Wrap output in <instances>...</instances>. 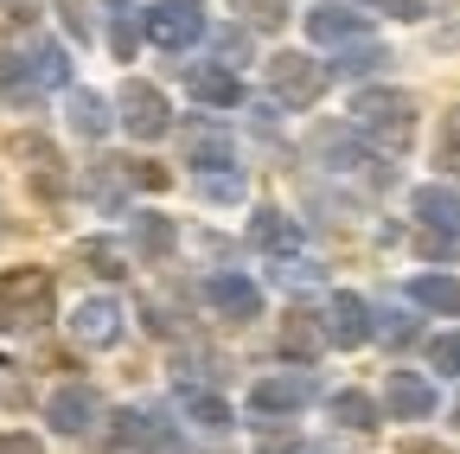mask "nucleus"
<instances>
[{
  "instance_id": "f257e3e1",
  "label": "nucleus",
  "mask_w": 460,
  "mask_h": 454,
  "mask_svg": "<svg viewBox=\"0 0 460 454\" xmlns=\"http://www.w3.org/2000/svg\"><path fill=\"white\" fill-rule=\"evenodd\" d=\"M45 314H51V275L45 269H7L0 275V333L39 326Z\"/></svg>"
},
{
  "instance_id": "f03ea898",
  "label": "nucleus",
  "mask_w": 460,
  "mask_h": 454,
  "mask_svg": "<svg viewBox=\"0 0 460 454\" xmlns=\"http://www.w3.org/2000/svg\"><path fill=\"white\" fill-rule=\"evenodd\" d=\"M109 454H180V435H166L160 423L122 410V416H109Z\"/></svg>"
},
{
  "instance_id": "7ed1b4c3",
  "label": "nucleus",
  "mask_w": 460,
  "mask_h": 454,
  "mask_svg": "<svg viewBox=\"0 0 460 454\" xmlns=\"http://www.w3.org/2000/svg\"><path fill=\"white\" fill-rule=\"evenodd\" d=\"M410 96H396V90H365L358 96V122L365 129H377L390 147H402V141H410Z\"/></svg>"
},
{
  "instance_id": "20e7f679",
  "label": "nucleus",
  "mask_w": 460,
  "mask_h": 454,
  "mask_svg": "<svg viewBox=\"0 0 460 454\" xmlns=\"http://www.w3.org/2000/svg\"><path fill=\"white\" fill-rule=\"evenodd\" d=\"M122 129L135 135V141H154V135H166V96L154 90V84H122Z\"/></svg>"
},
{
  "instance_id": "39448f33",
  "label": "nucleus",
  "mask_w": 460,
  "mask_h": 454,
  "mask_svg": "<svg viewBox=\"0 0 460 454\" xmlns=\"http://www.w3.org/2000/svg\"><path fill=\"white\" fill-rule=\"evenodd\" d=\"M269 90L281 96V102H295V109H307L320 90H326V77L307 65V58H269Z\"/></svg>"
},
{
  "instance_id": "423d86ee",
  "label": "nucleus",
  "mask_w": 460,
  "mask_h": 454,
  "mask_svg": "<svg viewBox=\"0 0 460 454\" xmlns=\"http://www.w3.org/2000/svg\"><path fill=\"white\" fill-rule=\"evenodd\" d=\"M205 32V13L192 7V0H172V7H154L147 13V39L154 45H192Z\"/></svg>"
},
{
  "instance_id": "0eeeda50",
  "label": "nucleus",
  "mask_w": 460,
  "mask_h": 454,
  "mask_svg": "<svg viewBox=\"0 0 460 454\" xmlns=\"http://www.w3.org/2000/svg\"><path fill=\"white\" fill-rule=\"evenodd\" d=\"M51 423L65 429V435H84V429L96 423V396H90L84 384H71V390H58V396H51Z\"/></svg>"
},
{
  "instance_id": "6e6552de",
  "label": "nucleus",
  "mask_w": 460,
  "mask_h": 454,
  "mask_svg": "<svg viewBox=\"0 0 460 454\" xmlns=\"http://www.w3.org/2000/svg\"><path fill=\"white\" fill-rule=\"evenodd\" d=\"M211 307H224L230 320H250L262 307V295H256V281H243V275H217L211 281Z\"/></svg>"
},
{
  "instance_id": "1a4fd4ad",
  "label": "nucleus",
  "mask_w": 460,
  "mask_h": 454,
  "mask_svg": "<svg viewBox=\"0 0 460 454\" xmlns=\"http://www.w3.org/2000/svg\"><path fill=\"white\" fill-rule=\"evenodd\" d=\"M390 410H396V416H429L435 396H429V384H416L410 371H396V378H390Z\"/></svg>"
},
{
  "instance_id": "9d476101",
  "label": "nucleus",
  "mask_w": 460,
  "mask_h": 454,
  "mask_svg": "<svg viewBox=\"0 0 460 454\" xmlns=\"http://www.w3.org/2000/svg\"><path fill=\"white\" fill-rule=\"evenodd\" d=\"M307 404V378H262L256 384V410H295Z\"/></svg>"
},
{
  "instance_id": "9b49d317",
  "label": "nucleus",
  "mask_w": 460,
  "mask_h": 454,
  "mask_svg": "<svg viewBox=\"0 0 460 454\" xmlns=\"http://www.w3.org/2000/svg\"><path fill=\"white\" fill-rule=\"evenodd\" d=\"M332 339L339 346H358L365 339V301L358 295H332Z\"/></svg>"
},
{
  "instance_id": "f8f14e48",
  "label": "nucleus",
  "mask_w": 460,
  "mask_h": 454,
  "mask_svg": "<svg viewBox=\"0 0 460 454\" xmlns=\"http://www.w3.org/2000/svg\"><path fill=\"white\" fill-rule=\"evenodd\" d=\"M365 20L358 13H345V7H320V13H307V32L320 39V45H339V39H352Z\"/></svg>"
},
{
  "instance_id": "ddd939ff",
  "label": "nucleus",
  "mask_w": 460,
  "mask_h": 454,
  "mask_svg": "<svg viewBox=\"0 0 460 454\" xmlns=\"http://www.w3.org/2000/svg\"><path fill=\"white\" fill-rule=\"evenodd\" d=\"M281 352L314 359V352H320V326H314L307 314H288V326H281Z\"/></svg>"
},
{
  "instance_id": "4468645a",
  "label": "nucleus",
  "mask_w": 460,
  "mask_h": 454,
  "mask_svg": "<svg viewBox=\"0 0 460 454\" xmlns=\"http://www.w3.org/2000/svg\"><path fill=\"white\" fill-rule=\"evenodd\" d=\"M115 326H122V314H115L109 301H84L77 307V333L84 339H115Z\"/></svg>"
},
{
  "instance_id": "2eb2a0df",
  "label": "nucleus",
  "mask_w": 460,
  "mask_h": 454,
  "mask_svg": "<svg viewBox=\"0 0 460 454\" xmlns=\"http://www.w3.org/2000/svg\"><path fill=\"white\" fill-rule=\"evenodd\" d=\"M192 96L199 102H237V77L230 71H192Z\"/></svg>"
},
{
  "instance_id": "dca6fc26",
  "label": "nucleus",
  "mask_w": 460,
  "mask_h": 454,
  "mask_svg": "<svg viewBox=\"0 0 460 454\" xmlns=\"http://www.w3.org/2000/svg\"><path fill=\"white\" fill-rule=\"evenodd\" d=\"M416 301H422V307H441V314H454V307H460V289H454L447 275H429V281H416Z\"/></svg>"
},
{
  "instance_id": "f3484780",
  "label": "nucleus",
  "mask_w": 460,
  "mask_h": 454,
  "mask_svg": "<svg viewBox=\"0 0 460 454\" xmlns=\"http://www.w3.org/2000/svg\"><path fill=\"white\" fill-rule=\"evenodd\" d=\"M250 237H256V244H269V250H288V244H295V224H281L275 211H262V218L250 224Z\"/></svg>"
},
{
  "instance_id": "a211bd4d",
  "label": "nucleus",
  "mask_w": 460,
  "mask_h": 454,
  "mask_svg": "<svg viewBox=\"0 0 460 454\" xmlns=\"http://www.w3.org/2000/svg\"><path fill=\"white\" fill-rule=\"evenodd\" d=\"M230 7H237L250 26H262V32H275V26L288 20V13H281V0H230Z\"/></svg>"
},
{
  "instance_id": "6ab92c4d",
  "label": "nucleus",
  "mask_w": 460,
  "mask_h": 454,
  "mask_svg": "<svg viewBox=\"0 0 460 454\" xmlns=\"http://www.w3.org/2000/svg\"><path fill=\"white\" fill-rule=\"evenodd\" d=\"M135 237H141V256H166V250H172V224L141 218V224H135Z\"/></svg>"
},
{
  "instance_id": "aec40b11",
  "label": "nucleus",
  "mask_w": 460,
  "mask_h": 454,
  "mask_svg": "<svg viewBox=\"0 0 460 454\" xmlns=\"http://www.w3.org/2000/svg\"><path fill=\"white\" fill-rule=\"evenodd\" d=\"M332 416L345 423V429H371V404L358 390H345V396H332Z\"/></svg>"
},
{
  "instance_id": "412c9836",
  "label": "nucleus",
  "mask_w": 460,
  "mask_h": 454,
  "mask_svg": "<svg viewBox=\"0 0 460 454\" xmlns=\"http://www.w3.org/2000/svg\"><path fill=\"white\" fill-rule=\"evenodd\" d=\"M180 396H186V410H192L199 423H211V429H224V423H230V410L217 404V396H205V390H180Z\"/></svg>"
},
{
  "instance_id": "4be33fe9",
  "label": "nucleus",
  "mask_w": 460,
  "mask_h": 454,
  "mask_svg": "<svg viewBox=\"0 0 460 454\" xmlns=\"http://www.w3.org/2000/svg\"><path fill=\"white\" fill-rule=\"evenodd\" d=\"M77 263H90V275H122V263H115V250L109 244H77Z\"/></svg>"
},
{
  "instance_id": "5701e85b",
  "label": "nucleus",
  "mask_w": 460,
  "mask_h": 454,
  "mask_svg": "<svg viewBox=\"0 0 460 454\" xmlns=\"http://www.w3.org/2000/svg\"><path fill=\"white\" fill-rule=\"evenodd\" d=\"M71 116H77L84 135H102V96H84V90H77V96H71Z\"/></svg>"
},
{
  "instance_id": "b1692460",
  "label": "nucleus",
  "mask_w": 460,
  "mask_h": 454,
  "mask_svg": "<svg viewBox=\"0 0 460 454\" xmlns=\"http://www.w3.org/2000/svg\"><path fill=\"white\" fill-rule=\"evenodd\" d=\"M7 154L39 160V166H51V160H58V154H51V141H39V135H13V141H7Z\"/></svg>"
},
{
  "instance_id": "393cba45",
  "label": "nucleus",
  "mask_w": 460,
  "mask_h": 454,
  "mask_svg": "<svg viewBox=\"0 0 460 454\" xmlns=\"http://www.w3.org/2000/svg\"><path fill=\"white\" fill-rule=\"evenodd\" d=\"M416 211H429V218H441V224H460V199H447V192H422Z\"/></svg>"
},
{
  "instance_id": "a878e982",
  "label": "nucleus",
  "mask_w": 460,
  "mask_h": 454,
  "mask_svg": "<svg viewBox=\"0 0 460 454\" xmlns=\"http://www.w3.org/2000/svg\"><path fill=\"white\" fill-rule=\"evenodd\" d=\"M435 371H460V333L435 346Z\"/></svg>"
},
{
  "instance_id": "bb28decb",
  "label": "nucleus",
  "mask_w": 460,
  "mask_h": 454,
  "mask_svg": "<svg viewBox=\"0 0 460 454\" xmlns=\"http://www.w3.org/2000/svg\"><path fill=\"white\" fill-rule=\"evenodd\" d=\"M205 192H211V199H237L243 180H237V174H224V180H205Z\"/></svg>"
},
{
  "instance_id": "cd10ccee",
  "label": "nucleus",
  "mask_w": 460,
  "mask_h": 454,
  "mask_svg": "<svg viewBox=\"0 0 460 454\" xmlns=\"http://www.w3.org/2000/svg\"><path fill=\"white\" fill-rule=\"evenodd\" d=\"M0 454H39L32 435H0Z\"/></svg>"
},
{
  "instance_id": "c85d7f7f",
  "label": "nucleus",
  "mask_w": 460,
  "mask_h": 454,
  "mask_svg": "<svg viewBox=\"0 0 460 454\" xmlns=\"http://www.w3.org/2000/svg\"><path fill=\"white\" fill-rule=\"evenodd\" d=\"M402 454H447V448H429V441H410V448H402Z\"/></svg>"
},
{
  "instance_id": "c756f323",
  "label": "nucleus",
  "mask_w": 460,
  "mask_h": 454,
  "mask_svg": "<svg viewBox=\"0 0 460 454\" xmlns=\"http://www.w3.org/2000/svg\"><path fill=\"white\" fill-rule=\"evenodd\" d=\"M447 147H460V122H454V129H447Z\"/></svg>"
},
{
  "instance_id": "7c9ffc66",
  "label": "nucleus",
  "mask_w": 460,
  "mask_h": 454,
  "mask_svg": "<svg viewBox=\"0 0 460 454\" xmlns=\"http://www.w3.org/2000/svg\"><path fill=\"white\" fill-rule=\"evenodd\" d=\"M13 7H20V20H26V7H32V0H13Z\"/></svg>"
}]
</instances>
